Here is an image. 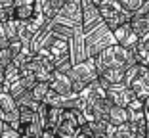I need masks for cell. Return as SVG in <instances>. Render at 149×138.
<instances>
[{"label": "cell", "mask_w": 149, "mask_h": 138, "mask_svg": "<svg viewBox=\"0 0 149 138\" xmlns=\"http://www.w3.org/2000/svg\"><path fill=\"white\" fill-rule=\"evenodd\" d=\"M84 40H86V58L88 60L97 58V56H100L105 48L117 44L113 31H111L105 23L97 25L94 31H90L88 35H84Z\"/></svg>", "instance_id": "3"}, {"label": "cell", "mask_w": 149, "mask_h": 138, "mask_svg": "<svg viewBox=\"0 0 149 138\" xmlns=\"http://www.w3.org/2000/svg\"><path fill=\"white\" fill-rule=\"evenodd\" d=\"M69 0H42V15L46 18V21H54V19L61 13V10L65 8V4Z\"/></svg>", "instance_id": "12"}, {"label": "cell", "mask_w": 149, "mask_h": 138, "mask_svg": "<svg viewBox=\"0 0 149 138\" xmlns=\"http://www.w3.org/2000/svg\"><path fill=\"white\" fill-rule=\"evenodd\" d=\"M13 58H15V56H13V52H12V48H10V46L6 50H2V52H0V67H2V69H6L10 63H13Z\"/></svg>", "instance_id": "16"}, {"label": "cell", "mask_w": 149, "mask_h": 138, "mask_svg": "<svg viewBox=\"0 0 149 138\" xmlns=\"http://www.w3.org/2000/svg\"><path fill=\"white\" fill-rule=\"evenodd\" d=\"M101 23H103V19L100 15L97 2L96 0H82V31H84V35L94 31Z\"/></svg>", "instance_id": "8"}, {"label": "cell", "mask_w": 149, "mask_h": 138, "mask_svg": "<svg viewBox=\"0 0 149 138\" xmlns=\"http://www.w3.org/2000/svg\"><path fill=\"white\" fill-rule=\"evenodd\" d=\"M124 85L130 86V90L136 94V98L145 102L149 98V67L143 63H136L126 71Z\"/></svg>", "instance_id": "5"}, {"label": "cell", "mask_w": 149, "mask_h": 138, "mask_svg": "<svg viewBox=\"0 0 149 138\" xmlns=\"http://www.w3.org/2000/svg\"><path fill=\"white\" fill-rule=\"evenodd\" d=\"M48 94H50V85L48 83H38V85L33 88V98H35L38 104H44V100H46Z\"/></svg>", "instance_id": "14"}, {"label": "cell", "mask_w": 149, "mask_h": 138, "mask_svg": "<svg viewBox=\"0 0 149 138\" xmlns=\"http://www.w3.org/2000/svg\"><path fill=\"white\" fill-rule=\"evenodd\" d=\"M50 90H54L56 94L59 96H65V98H74V86H73V81H71L69 73H61V71H56L52 77V81L48 83Z\"/></svg>", "instance_id": "10"}, {"label": "cell", "mask_w": 149, "mask_h": 138, "mask_svg": "<svg viewBox=\"0 0 149 138\" xmlns=\"http://www.w3.org/2000/svg\"><path fill=\"white\" fill-rule=\"evenodd\" d=\"M54 21L73 27V29H80L82 27V0H69Z\"/></svg>", "instance_id": "7"}, {"label": "cell", "mask_w": 149, "mask_h": 138, "mask_svg": "<svg viewBox=\"0 0 149 138\" xmlns=\"http://www.w3.org/2000/svg\"><path fill=\"white\" fill-rule=\"evenodd\" d=\"M19 106L15 102V98L12 96L10 88L0 90V123L13 127L15 130H21V123H19Z\"/></svg>", "instance_id": "6"}, {"label": "cell", "mask_w": 149, "mask_h": 138, "mask_svg": "<svg viewBox=\"0 0 149 138\" xmlns=\"http://www.w3.org/2000/svg\"><path fill=\"white\" fill-rule=\"evenodd\" d=\"M69 75H71V81H73L77 96H82L88 86H92L100 79V73H97V67L94 60H84L80 63H74Z\"/></svg>", "instance_id": "2"}, {"label": "cell", "mask_w": 149, "mask_h": 138, "mask_svg": "<svg viewBox=\"0 0 149 138\" xmlns=\"http://www.w3.org/2000/svg\"><path fill=\"white\" fill-rule=\"evenodd\" d=\"M97 8H100V15L103 19V23L109 27L111 31H117L118 27L130 23L132 18H134L132 13H128L120 6L118 0H101L100 4H97Z\"/></svg>", "instance_id": "4"}, {"label": "cell", "mask_w": 149, "mask_h": 138, "mask_svg": "<svg viewBox=\"0 0 149 138\" xmlns=\"http://www.w3.org/2000/svg\"><path fill=\"white\" fill-rule=\"evenodd\" d=\"M94 62H96L97 73L105 71V69H124V71H128L130 67H134L138 63V58L134 50L124 48L120 44H113L103 50L97 58H94Z\"/></svg>", "instance_id": "1"}, {"label": "cell", "mask_w": 149, "mask_h": 138, "mask_svg": "<svg viewBox=\"0 0 149 138\" xmlns=\"http://www.w3.org/2000/svg\"><path fill=\"white\" fill-rule=\"evenodd\" d=\"M8 46H10V39L4 35V33H0V52H2V50H6Z\"/></svg>", "instance_id": "17"}, {"label": "cell", "mask_w": 149, "mask_h": 138, "mask_svg": "<svg viewBox=\"0 0 149 138\" xmlns=\"http://www.w3.org/2000/svg\"><path fill=\"white\" fill-rule=\"evenodd\" d=\"M107 123L113 125L115 129L130 123V113H128V107H120V106H111L109 109V117H107Z\"/></svg>", "instance_id": "13"}, {"label": "cell", "mask_w": 149, "mask_h": 138, "mask_svg": "<svg viewBox=\"0 0 149 138\" xmlns=\"http://www.w3.org/2000/svg\"><path fill=\"white\" fill-rule=\"evenodd\" d=\"M113 35H115L117 44L124 46V48H130V50H134L138 46V42H140V36L132 31V25H130V23H126V25H123V27H118L117 31H113Z\"/></svg>", "instance_id": "11"}, {"label": "cell", "mask_w": 149, "mask_h": 138, "mask_svg": "<svg viewBox=\"0 0 149 138\" xmlns=\"http://www.w3.org/2000/svg\"><path fill=\"white\" fill-rule=\"evenodd\" d=\"M0 138H23V134L19 130H15L13 127L0 123Z\"/></svg>", "instance_id": "15"}, {"label": "cell", "mask_w": 149, "mask_h": 138, "mask_svg": "<svg viewBox=\"0 0 149 138\" xmlns=\"http://www.w3.org/2000/svg\"><path fill=\"white\" fill-rule=\"evenodd\" d=\"M105 96L113 106H120V107H128L134 100H138L136 94L130 90V86H126L124 83L109 86V88L105 90Z\"/></svg>", "instance_id": "9"}]
</instances>
